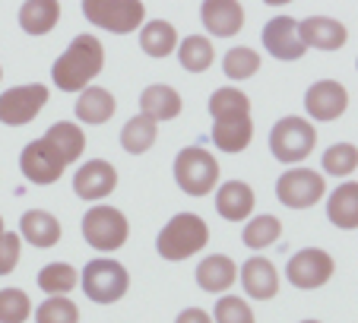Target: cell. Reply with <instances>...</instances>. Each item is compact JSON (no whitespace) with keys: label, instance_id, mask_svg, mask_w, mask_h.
Returning <instances> with one entry per match:
<instances>
[{"label":"cell","instance_id":"cell-1","mask_svg":"<svg viewBox=\"0 0 358 323\" xmlns=\"http://www.w3.org/2000/svg\"><path fill=\"white\" fill-rule=\"evenodd\" d=\"M213 115V143L222 152H241L250 146L254 121H250V99L235 86H222L210 95Z\"/></svg>","mask_w":358,"mask_h":323},{"label":"cell","instance_id":"cell-2","mask_svg":"<svg viewBox=\"0 0 358 323\" xmlns=\"http://www.w3.org/2000/svg\"><path fill=\"white\" fill-rule=\"evenodd\" d=\"M105 67V48L95 35H76L67 45V51L61 54L51 67V82L61 92H83L92 86V80Z\"/></svg>","mask_w":358,"mask_h":323},{"label":"cell","instance_id":"cell-3","mask_svg":"<svg viewBox=\"0 0 358 323\" xmlns=\"http://www.w3.org/2000/svg\"><path fill=\"white\" fill-rule=\"evenodd\" d=\"M206 241H210V225L194 213H178L159 231L156 247L159 257H165V260H187V257L200 254L206 247Z\"/></svg>","mask_w":358,"mask_h":323},{"label":"cell","instance_id":"cell-4","mask_svg":"<svg viewBox=\"0 0 358 323\" xmlns=\"http://www.w3.org/2000/svg\"><path fill=\"white\" fill-rule=\"evenodd\" d=\"M175 181L184 194L206 196L219 184V162L203 146H187L175 159Z\"/></svg>","mask_w":358,"mask_h":323},{"label":"cell","instance_id":"cell-5","mask_svg":"<svg viewBox=\"0 0 358 323\" xmlns=\"http://www.w3.org/2000/svg\"><path fill=\"white\" fill-rule=\"evenodd\" d=\"M80 285H83V292H86L89 301L115 304L127 295L130 276L117 260H108V257H105V260L86 263V269H83V276H80Z\"/></svg>","mask_w":358,"mask_h":323},{"label":"cell","instance_id":"cell-6","mask_svg":"<svg viewBox=\"0 0 358 323\" xmlns=\"http://www.w3.org/2000/svg\"><path fill=\"white\" fill-rule=\"evenodd\" d=\"M127 235H130L127 215L115 206H92L83 215V238H86V244L95 250L111 254V250L127 244Z\"/></svg>","mask_w":358,"mask_h":323},{"label":"cell","instance_id":"cell-7","mask_svg":"<svg viewBox=\"0 0 358 323\" xmlns=\"http://www.w3.org/2000/svg\"><path fill=\"white\" fill-rule=\"evenodd\" d=\"M314 143H317L314 124L295 115L276 121V127L270 130V152L279 162H285V165H295V162L308 159L314 152Z\"/></svg>","mask_w":358,"mask_h":323},{"label":"cell","instance_id":"cell-8","mask_svg":"<svg viewBox=\"0 0 358 323\" xmlns=\"http://www.w3.org/2000/svg\"><path fill=\"white\" fill-rule=\"evenodd\" d=\"M83 16L99 29H108L115 35H127L143 26L146 7L140 0H86L83 3Z\"/></svg>","mask_w":358,"mask_h":323},{"label":"cell","instance_id":"cell-9","mask_svg":"<svg viewBox=\"0 0 358 323\" xmlns=\"http://www.w3.org/2000/svg\"><path fill=\"white\" fill-rule=\"evenodd\" d=\"M48 105V86L41 82H26V86H13L0 95V121L10 127H20L38 117V111Z\"/></svg>","mask_w":358,"mask_h":323},{"label":"cell","instance_id":"cell-10","mask_svg":"<svg viewBox=\"0 0 358 323\" xmlns=\"http://www.w3.org/2000/svg\"><path fill=\"white\" fill-rule=\"evenodd\" d=\"M327 184L317 171L311 168H289L282 178L276 181V196L282 206L289 209H308L324 196Z\"/></svg>","mask_w":358,"mask_h":323},{"label":"cell","instance_id":"cell-11","mask_svg":"<svg viewBox=\"0 0 358 323\" xmlns=\"http://www.w3.org/2000/svg\"><path fill=\"white\" fill-rule=\"evenodd\" d=\"M333 269V257L320 247H304L295 257H289V266H285V276L295 289H320L324 282H330Z\"/></svg>","mask_w":358,"mask_h":323},{"label":"cell","instance_id":"cell-12","mask_svg":"<svg viewBox=\"0 0 358 323\" xmlns=\"http://www.w3.org/2000/svg\"><path fill=\"white\" fill-rule=\"evenodd\" d=\"M20 168L32 184H55V181H61L67 162H64V155L41 136V140H32L26 149H22Z\"/></svg>","mask_w":358,"mask_h":323},{"label":"cell","instance_id":"cell-13","mask_svg":"<svg viewBox=\"0 0 358 323\" xmlns=\"http://www.w3.org/2000/svg\"><path fill=\"white\" fill-rule=\"evenodd\" d=\"M345 108H349V92L336 80H320L304 92V111L314 121H336Z\"/></svg>","mask_w":358,"mask_h":323},{"label":"cell","instance_id":"cell-14","mask_svg":"<svg viewBox=\"0 0 358 323\" xmlns=\"http://www.w3.org/2000/svg\"><path fill=\"white\" fill-rule=\"evenodd\" d=\"M115 187H117V171H115V165L105 159L86 162V165H80V171L73 175L76 196H80V200H89V203L105 200Z\"/></svg>","mask_w":358,"mask_h":323},{"label":"cell","instance_id":"cell-15","mask_svg":"<svg viewBox=\"0 0 358 323\" xmlns=\"http://www.w3.org/2000/svg\"><path fill=\"white\" fill-rule=\"evenodd\" d=\"M264 48L276 57V61H298L304 57L308 48L298 38V22L292 16H276V20L266 22L264 29Z\"/></svg>","mask_w":358,"mask_h":323},{"label":"cell","instance_id":"cell-16","mask_svg":"<svg viewBox=\"0 0 358 323\" xmlns=\"http://www.w3.org/2000/svg\"><path fill=\"white\" fill-rule=\"evenodd\" d=\"M298 38L304 48H317V51H339L345 45V26L330 16H308L298 22Z\"/></svg>","mask_w":358,"mask_h":323},{"label":"cell","instance_id":"cell-17","mask_svg":"<svg viewBox=\"0 0 358 323\" xmlns=\"http://www.w3.org/2000/svg\"><path fill=\"white\" fill-rule=\"evenodd\" d=\"M200 20H203V29H210L216 38H229V35L241 32L244 10L235 0H206L200 7Z\"/></svg>","mask_w":358,"mask_h":323},{"label":"cell","instance_id":"cell-18","mask_svg":"<svg viewBox=\"0 0 358 323\" xmlns=\"http://www.w3.org/2000/svg\"><path fill=\"white\" fill-rule=\"evenodd\" d=\"M238 276H241L244 292H248L254 301H270V298L279 292V273L266 257H250Z\"/></svg>","mask_w":358,"mask_h":323},{"label":"cell","instance_id":"cell-19","mask_svg":"<svg viewBox=\"0 0 358 323\" xmlns=\"http://www.w3.org/2000/svg\"><path fill=\"white\" fill-rule=\"evenodd\" d=\"M216 209L229 222H244L254 213V190L244 181H225L216 190Z\"/></svg>","mask_w":358,"mask_h":323},{"label":"cell","instance_id":"cell-20","mask_svg":"<svg viewBox=\"0 0 358 323\" xmlns=\"http://www.w3.org/2000/svg\"><path fill=\"white\" fill-rule=\"evenodd\" d=\"M20 238L32 247H55L61 241V222L45 209H29L20 219Z\"/></svg>","mask_w":358,"mask_h":323},{"label":"cell","instance_id":"cell-21","mask_svg":"<svg viewBox=\"0 0 358 323\" xmlns=\"http://www.w3.org/2000/svg\"><path fill=\"white\" fill-rule=\"evenodd\" d=\"M140 115L152 117V121H171V117L181 115V95L175 92L165 82H156V86H146L140 95Z\"/></svg>","mask_w":358,"mask_h":323},{"label":"cell","instance_id":"cell-22","mask_svg":"<svg viewBox=\"0 0 358 323\" xmlns=\"http://www.w3.org/2000/svg\"><path fill=\"white\" fill-rule=\"evenodd\" d=\"M327 219L336 229H358V181H345L327 200Z\"/></svg>","mask_w":358,"mask_h":323},{"label":"cell","instance_id":"cell-23","mask_svg":"<svg viewBox=\"0 0 358 323\" xmlns=\"http://www.w3.org/2000/svg\"><path fill=\"white\" fill-rule=\"evenodd\" d=\"M235 279H238V266L225 254L203 257V263L196 266V285L203 292H225V289H231Z\"/></svg>","mask_w":358,"mask_h":323},{"label":"cell","instance_id":"cell-24","mask_svg":"<svg viewBox=\"0 0 358 323\" xmlns=\"http://www.w3.org/2000/svg\"><path fill=\"white\" fill-rule=\"evenodd\" d=\"M61 20L57 0H29L20 7V26L26 35H48Z\"/></svg>","mask_w":358,"mask_h":323},{"label":"cell","instance_id":"cell-25","mask_svg":"<svg viewBox=\"0 0 358 323\" xmlns=\"http://www.w3.org/2000/svg\"><path fill=\"white\" fill-rule=\"evenodd\" d=\"M115 95L108 92V89L101 86H89L80 92V99H76V117H80L83 124H105L111 121V115H115Z\"/></svg>","mask_w":358,"mask_h":323},{"label":"cell","instance_id":"cell-26","mask_svg":"<svg viewBox=\"0 0 358 323\" xmlns=\"http://www.w3.org/2000/svg\"><path fill=\"white\" fill-rule=\"evenodd\" d=\"M45 140L64 155V162H67V165L80 159L83 149H86V134H83V130L76 127L73 121H57V124H51V127H48V134H45Z\"/></svg>","mask_w":358,"mask_h":323},{"label":"cell","instance_id":"cell-27","mask_svg":"<svg viewBox=\"0 0 358 323\" xmlns=\"http://www.w3.org/2000/svg\"><path fill=\"white\" fill-rule=\"evenodd\" d=\"M140 48L149 57H165V54H171L178 48V32L165 20H149L140 29Z\"/></svg>","mask_w":358,"mask_h":323},{"label":"cell","instance_id":"cell-28","mask_svg":"<svg viewBox=\"0 0 358 323\" xmlns=\"http://www.w3.org/2000/svg\"><path fill=\"white\" fill-rule=\"evenodd\" d=\"M156 134H159V127H156V121H152V117L136 115V117H130V121L124 124L121 146L127 149L130 155H143L146 149H152V143H156Z\"/></svg>","mask_w":358,"mask_h":323},{"label":"cell","instance_id":"cell-29","mask_svg":"<svg viewBox=\"0 0 358 323\" xmlns=\"http://www.w3.org/2000/svg\"><path fill=\"white\" fill-rule=\"evenodd\" d=\"M213 57H216L213 41L203 38V35H187V38L178 45V61H181V67L190 70V73H203V70H210Z\"/></svg>","mask_w":358,"mask_h":323},{"label":"cell","instance_id":"cell-30","mask_svg":"<svg viewBox=\"0 0 358 323\" xmlns=\"http://www.w3.org/2000/svg\"><path fill=\"white\" fill-rule=\"evenodd\" d=\"M38 289L48 298H64L67 292L76 289V269L70 263H48L38 273Z\"/></svg>","mask_w":358,"mask_h":323},{"label":"cell","instance_id":"cell-31","mask_svg":"<svg viewBox=\"0 0 358 323\" xmlns=\"http://www.w3.org/2000/svg\"><path fill=\"white\" fill-rule=\"evenodd\" d=\"M279 235H282V222H279L276 215H254V219L244 225V231H241L244 244H248L250 250L270 247V244L279 241Z\"/></svg>","mask_w":358,"mask_h":323},{"label":"cell","instance_id":"cell-32","mask_svg":"<svg viewBox=\"0 0 358 323\" xmlns=\"http://www.w3.org/2000/svg\"><path fill=\"white\" fill-rule=\"evenodd\" d=\"M222 70L229 80H250V76L260 70V54L254 48H231L225 54Z\"/></svg>","mask_w":358,"mask_h":323},{"label":"cell","instance_id":"cell-33","mask_svg":"<svg viewBox=\"0 0 358 323\" xmlns=\"http://www.w3.org/2000/svg\"><path fill=\"white\" fill-rule=\"evenodd\" d=\"M358 168V149L352 143H336L324 152V171L333 178H349Z\"/></svg>","mask_w":358,"mask_h":323},{"label":"cell","instance_id":"cell-34","mask_svg":"<svg viewBox=\"0 0 358 323\" xmlns=\"http://www.w3.org/2000/svg\"><path fill=\"white\" fill-rule=\"evenodd\" d=\"M32 314V301L22 289L0 292V323H26Z\"/></svg>","mask_w":358,"mask_h":323},{"label":"cell","instance_id":"cell-35","mask_svg":"<svg viewBox=\"0 0 358 323\" xmlns=\"http://www.w3.org/2000/svg\"><path fill=\"white\" fill-rule=\"evenodd\" d=\"M35 323H80V308L70 298H48L35 310Z\"/></svg>","mask_w":358,"mask_h":323},{"label":"cell","instance_id":"cell-36","mask_svg":"<svg viewBox=\"0 0 358 323\" xmlns=\"http://www.w3.org/2000/svg\"><path fill=\"white\" fill-rule=\"evenodd\" d=\"M213 323H254V310L248 308L244 298H219L216 310H213Z\"/></svg>","mask_w":358,"mask_h":323},{"label":"cell","instance_id":"cell-37","mask_svg":"<svg viewBox=\"0 0 358 323\" xmlns=\"http://www.w3.org/2000/svg\"><path fill=\"white\" fill-rule=\"evenodd\" d=\"M20 244L22 238L16 231H7V235L0 238V276H10L20 263Z\"/></svg>","mask_w":358,"mask_h":323},{"label":"cell","instance_id":"cell-38","mask_svg":"<svg viewBox=\"0 0 358 323\" xmlns=\"http://www.w3.org/2000/svg\"><path fill=\"white\" fill-rule=\"evenodd\" d=\"M175 323H213V317L206 314V310H200V308H184L181 314H178Z\"/></svg>","mask_w":358,"mask_h":323},{"label":"cell","instance_id":"cell-39","mask_svg":"<svg viewBox=\"0 0 358 323\" xmlns=\"http://www.w3.org/2000/svg\"><path fill=\"white\" fill-rule=\"evenodd\" d=\"M3 235H7V231H3V219H0V238H3Z\"/></svg>","mask_w":358,"mask_h":323},{"label":"cell","instance_id":"cell-40","mask_svg":"<svg viewBox=\"0 0 358 323\" xmlns=\"http://www.w3.org/2000/svg\"><path fill=\"white\" fill-rule=\"evenodd\" d=\"M304 323H320V320H304Z\"/></svg>","mask_w":358,"mask_h":323},{"label":"cell","instance_id":"cell-41","mask_svg":"<svg viewBox=\"0 0 358 323\" xmlns=\"http://www.w3.org/2000/svg\"><path fill=\"white\" fill-rule=\"evenodd\" d=\"M0 80H3V70H0Z\"/></svg>","mask_w":358,"mask_h":323}]
</instances>
